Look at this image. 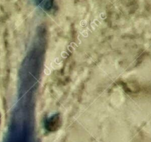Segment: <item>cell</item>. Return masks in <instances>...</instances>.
I'll return each instance as SVG.
<instances>
[{
  "label": "cell",
  "instance_id": "6da1fadb",
  "mask_svg": "<svg viewBox=\"0 0 151 142\" xmlns=\"http://www.w3.org/2000/svg\"><path fill=\"white\" fill-rule=\"evenodd\" d=\"M34 4L45 12H50L54 9V0H33Z\"/></svg>",
  "mask_w": 151,
  "mask_h": 142
}]
</instances>
